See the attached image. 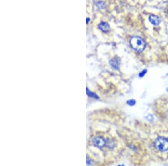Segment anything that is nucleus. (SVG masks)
<instances>
[{"label": "nucleus", "instance_id": "9", "mask_svg": "<svg viewBox=\"0 0 168 166\" xmlns=\"http://www.w3.org/2000/svg\"><path fill=\"white\" fill-rule=\"evenodd\" d=\"M127 104L130 106L135 105L136 104V101L134 100H130L127 101Z\"/></svg>", "mask_w": 168, "mask_h": 166}, {"label": "nucleus", "instance_id": "1", "mask_svg": "<svg viewBox=\"0 0 168 166\" xmlns=\"http://www.w3.org/2000/svg\"><path fill=\"white\" fill-rule=\"evenodd\" d=\"M130 44L133 49L138 52H143L146 48L144 40L139 36H133L130 40Z\"/></svg>", "mask_w": 168, "mask_h": 166}, {"label": "nucleus", "instance_id": "11", "mask_svg": "<svg viewBox=\"0 0 168 166\" xmlns=\"http://www.w3.org/2000/svg\"><path fill=\"white\" fill-rule=\"evenodd\" d=\"M147 73V70H143L141 73H140L139 74V77H143V76H144V75L146 74Z\"/></svg>", "mask_w": 168, "mask_h": 166}, {"label": "nucleus", "instance_id": "12", "mask_svg": "<svg viewBox=\"0 0 168 166\" xmlns=\"http://www.w3.org/2000/svg\"><path fill=\"white\" fill-rule=\"evenodd\" d=\"M89 21H90V19L89 18V17H88V18H86V24H88V23H89Z\"/></svg>", "mask_w": 168, "mask_h": 166}, {"label": "nucleus", "instance_id": "6", "mask_svg": "<svg viewBox=\"0 0 168 166\" xmlns=\"http://www.w3.org/2000/svg\"><path fill=\"white\" fill-rule=\"evenodd\" d=\"M99 28L103 32H107L110 30L109 24L106 22H102L99 25Z\"/></svg>", "mask_w": 168, "mask_h": 166}, {"label": "nucleus", "instance_id": "8", "mask_svg": "<svg viewBox=\"0 0 168 166\" xmlns=\"http://www.w3.org/2000/svg\"><path fill=\"white\" fill-rule=\"evenodd\" d=\"M96 6L99 9H104L106 7V3L103 1H98L96 2Z\"/></svg>", "mask_w": 168, "mask_h": 166}, {"label": "nucleus", "instance_id": "5", "mask_svg": "<svg viewBox=\"0 0 168 166\" xmlns=\"http://www.w3.org/2000/svg\"><path fill=\"white\" fill-rule=\"evenodd\" d=\"M109 64L113 68H114L115 69H118L120 67L121 60L118 58H113L112 60H110V62H109Z\"/></svg>", "mask_w": 168, "mask_h": 166}, {"label": "nucleus", "instance_id": "7", "mask_svg": "<svg viewBox=\"0 0 168 166\" xmlns=\"http://www.w3.org/2000/svg\"><path fill=\"white\" fill-rule=\"evenodd\" d=\"M86 92L87 95H88L89 97H92V98L96 99H99L98 96H97L95 93H93L92 91H90L88 88L86 89Z\"/></svg>", "mask_w": 168, "mask_h": 166}, {"label": "nucleus", "instance_id": "10", "mask_svg": "<svg viewBox=\"0 0 168 166\" xmlns=\"http://www.w3.org/2000/svg\"><path fill=\"white\" fill-rule=\"evenodd\" d=\"M86 165H92V161L88 157L86 158Z\"/></svg>", "mask_w": 168, "mask_h": 166}, {"label": "nucleus", "instance_id": "4", "mask_svg": "<svg viewBox=\"0 0 168 166\" xmlns=\"http://www.w3.org/2000/svg\"><path fill=\"white\" fill-rule=\"evenodd\" d=\"M149 20L151 24H153V25H155V26L159 25L161 22L160 18L156 15H150L149 16Z\"/></svg>", "mask_w": 168, "mask_h": 166}, {"label": "nucleus", "instance_id": "3", "mask_svg": "<svg viewBox=\"0 0 168 166\" xmlns=\"http://www.w3.org/2000/svg\"><path fill=\"white\" fill-rule=\"evenodd\" d=\"M92 143L96 147L99 148H103L106 145L107 141L102 136H96L93 139Z\"/></svg>", "mask_w": 168, "mask_h": 166}, {"label": "nucleus", "instance_id": "2", "mask_svg": "<svg viewBox=\"0 0 168 166\" xmlns=\"http://www.w3.org/2000/svg\"><path fill=\"white\" fill-rule=\"evenodd\" d=\"M155 148L161 151H168V139L164 137L157 138L154 143Z\"/></svg>", "mask_w": 168, "mask_h": 166}]
</instances>
